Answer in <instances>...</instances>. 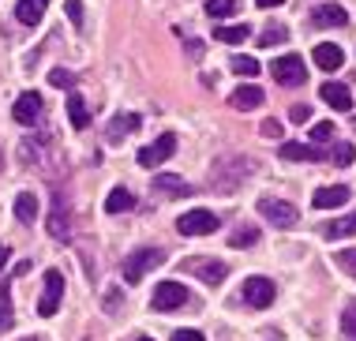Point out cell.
Instances as JSON below:
<instances>
[{
	"mask_svg": "<svg viewBox=\"0 0 356 341\" xmlns=\"http://www.w3.org/2000/svg\"><path fill=\"white\" fill-rule=\"evenodd\" d=\"M154 191L169 195V199H180V195H191L188 180H184V177H172V173H161V177H154Z\"/></svg>",
	"mask_w": 356,
	"mask_h": 341,
	"instance_id": "obj_20",
	"label": "cell"
},
{
	"mask_svg": "<svg viewBox=\"0 0 356 341\" xmlns=\"http://www.w3.org/2000/svg\"><path fill=\"white\" fill-rule=\"evenodd\" d=\"M277 154L285 161H326V150L323 146H312V143H282Z\"/></svg>",
	"mask_w": 356,
	"mask_h": 341,
	"instance_id": "obj_15",
	"label": "cell"
},
{
	"mask_svg": "<svg viewBox=\"0 0 356 341\" xmlns=\"http://www.w3.org/2000/svg\"><path fill=\"white\" fill-rule=\"evenodd\" d=\"M274 292L277 289H274L270 278H248L240 296H244V304H252V308H270L274 304Z\"/></svg>",
	"mask_w": 356,
	"mask_h": 341,
	"instance_id": "obj_10",
	"label": "cell"
},
{
	"mask_svg": "<svg viewBox=\"0 0 356 341\" xmlns=\"http://www.w3.org/2000/svg\"><path fill=\"white\" fill-rule=\"evenodd\" d=\"M319 97L330 105V109H338V113H349L353 109V90L345 83H323L319 86Z\"/></svg>",
	"mask_w": 356,
	"mask_h": 341,
	"instance_id": "obj_13",
	"label": "cell"
},
{
	"mask_svg": "<svg viewBox=\"0 0 356 341\" xmlns=\"http://www.w3.org/2000/svg\"><path fill=\"white\" fill-rule=\"evenodd\" d=\"M15 326V308H12V285H0V334H8V330Z\"/></svg>",
	"mask_w": 356,
	"mask_h": 341,
	"instance_id": "obj_24",
	"label": "cell"
},
{
	"mask_svg": "<svg viewBox=\"0 0 356 341\" xmlns=\"http://www.w3.org/2000/svg\"><path fill=\"white\" fill-rule=\"evenodd\" d=\"M0 169H4V154H0Z\"/></svg>",
	"mask_w": 356,
	"mask_h": 341,
	"instance_id": "obj_43",
	"label": "cell"
},
{
	"mask_svg": "<svg viewBox=\"0 0 356 341\" xmlns=\"http://www.w3.org/2000/svg\"><path fill=\"white\" fill-rule=\"evenodd\" d=\"M229 64H233V72H236V75H244V79L259 75V61H255V56H233Z\"/></svg>",
	"mask_w": 356,
	"mask_h": 341,
	"instance_id": "obj_33",
	"label": "cell"
},
{
	"mask_svg": "<svg viewBox=\"0 0 356 341\" xmlns=\"http://www.w3.org/2000/svg\"><path fill=\"white\" fill-rule=\"evenodd\" d=\"M229 105L240 113H252L263 105V90H259V86H240V90H233V97H229Z\"/></svg>",
	"mask_w": 356,
	"mask_h": 341,
	"instance_id": "obj_19",
	"label": "cell"
},
{
	"mask_svg": "<svg viewBox=\"0 0 356 341\" xmlns=\"http://www.w3.org/2000/svg\"><path fill=\"white\" fill-rule=\"evenodd\" d=\"M139 124H143V120H139L136 113H120V116H113V120H109V132H105V139H109V143H124L131 132L139 128Z\"/></svg>",
	"mask_w": 356,
	"mask_h": 341,
	"instance_id": "obj_17",
	"label": "cell"
},
{
	"mask_svg": "<svg viewBox=\"0 0 356 341\" xmlns=\"http://www.w3.org/2000/svg\"><path fill=\"white\" fill-rule=\"evenodd\" d=\"M285 38H289L285 26H266V31L259 34V42H255V45H259V49H270V45H282Z\"/></svg>",
	"mask_w": 356,
	"mask_h": 341,
	"instance_id": "obj_30",
	"label": "cell"
},
{
	"mask_svg": "<svg viewBox=\"0 0 356 341\" xmlns=\"http://www.w3.org/2000/svg\"><path fill=\"white\" fill-rule=\"evenodd\" d=\"M248 173H252V161L248 158H221L214 169H210V184H214L218 191L233 195V188L248 177Z\"/></svg>",
	"mask_w": 356,
	"mask_h": 341,
	"instance_id": "obj_1",
	"label": "cell"
},
{
	"mask_svg": "<svg viewBox=\"0 0 356 341\" xmlns=\"http://www.w3.org/2000/svg\"><path fill=\"white\" fill-rule=\"evenodd\" d=\"M259 214H263L266 221H274L277 229H293L296 221H300V214H296L293 203H282V199H259Z\"/></svg>",
	"mask_w": 356,
	"mask_h": 341,
	"instance_id": "obj_7",
	"label": "cell"
},
{
	"mask_svg": "<svg viewBox=\"0 0 356 341\" xmlns=\"http://www.w3.org/2000/svg\"><path fill=\"white\" fill-rule=\"evenodd\" d=\"M49 237L53 240L72 237V210H68V203H64L60 191H56V203H53V214H49Z\"/></svg>",
	"mask_w": 356,
	"mask_h": 341,
	"instance_id": "obj_11",
	"label": "cell"
},
{
	"mask_svg": "<svg viewBox=\"0 0 356 341\" xmlns=\"http://www.w3.org/2000/svg\"><path fill=\"white\" fill-rule=\"evenodd\" d=\"M341 334L349 341H356V300H349L345 311H341Z\"/></svg>",
	"mask_w": 356,
	"mask_h": 341,
	"instance_id": "obj_32",
	"label": "cell"
},
{
	"mask_svg": "<svg viewBox=\"0 0 356 341\" xmlns=\"http://www.w3.org/2000/svg\"><path fill=\"white\" fill-rule=\"evenodd\" d=\"M68 19H72V26H83V0H68Z\"/></svg>",
	"mask_w": 356,
	"mask_h": 341,
	"instance_id": "obj_37",
	"label": "cell"
},
{
	"mask_svg": "<svg viewBox=\"0 0 356 341\" xmlns=\"http://www.w3.org/2000/svg\"><path fill=\"white\" fill-rule=\"evenodd\" d=\"M240 8V0H207V15L210 19H225Z\"/></svg>",
	"mask_w": 356,
	"mask_h": 341,
	"instance_id": "obj_29",
	"label": "cell"
},
{
	"mask_svg": "<svg viewBox=\"0 0 356 341\" xmlns=\"http://www.w3.org/2000/svg\"><path fill=\"white\" fill-rule=\"evenodd\" d=\"M330 139H334V124L319 120V124H315V128H312V146H326Z\"/></svg>",
	"mask_w": 356,
	"mask_h": 341,
	"instance_id": "obj_34",
	"label": "cell"
},
{
	"mask_svg": "<svg viewBox=\"0 0 356 341\" xmlns=\"http://www.w3.org/2000/svg\"><path fill=\"white\" fill-rule=\"evenodd\" d=\"M184 274L199 278V281H203V285H210V289H218L221 281H225L229 267H225L221 259H184Z\"/></svg>",
	"mask_w": 356,
	"mask_h": 341,
	"instance_id": "obj_4",
	"label": "cell"
},
{
	"mask_svg": "<svg viewBox=\"0 0 356 341\" xmlns=\"http://www.w3.org/2000/svg\"><path fill=\"white\" fill-rule=\"evenodd\" d=\"M42 94H34V90H26V94H19V102H15V109L12 116L19 124H34V120H42Z\"/></svg>",
	"mask_w": 356,
	"mask_h": 341,
	"instance_id": "obj_12",
	"label": "cell"
},
{
	"mask_svg": "<svg viewBox=\"0 0 356 341\" xmlns=\"http://www.w3.org/2000/svg\"><path fill=\"white\" fill-rule=\"evenodd\" d=\"M4 262H8V248L0 244V270H4Z\"/></svg>",
	"mask_w": 356,
	"mask_h": 341,
	"instance_id": "obj_42",
	"label": "cell"
},
{
	"mask_svg": "<svg viewBox=\"0 0 356 341\" xmlns=\"http://www.w3.org/2000/svg\"><path fill=\"white\" fill-rule=\"evenodd\" d=\"M221 229V218L210 210H188L184 218L177 221V232L180 237H210V232Z\"/></svg>",
	"mask_w": 356,
	"mask_h": 341,
	"instance_id": "obj_3",
	"label": "cell"
},
{
	"mask_svg": "<svg viewBox=\"0 0 356 341\" xmlns=\"http://www.w3.org/2000/svg\"><path fill=\"white\" fill-rule=\"evenodd\" d=\"M259 8H277V4H285V0H255Z\"/></svg>",
	"mask_w": 356,
	"mask_h": 341,
	"instance_id": "obj_41",
	"label": "cell"
},
{
	"mask_svg": "<svg viewBox=\"0 0 356 341\" xmlns=\"http://www.w3.org/2000/svg\"><path fill=\"white\" fill-rule=\"evenodd\" d=\"M172 150H177V135H172V132H161L150 146H143V150L136 154V161L143 165V169H154V165L169 161V158H172Z\"/></svg>",
	"mask_w": 356,
	"mask_h": 341,
	"instance_id": "obj_5",
	"label": "cell"
},
{
	"mask_svg": "<svg viewBox=\"0 0 356 341\" xmlns=\"http://www.w3.org/2000/svg\"><path fill=\"white\" fill-rule=\"evenodd\" d=\"M161 262H165V251H161V248H139V251H131V255L124 259V281H128V285H139V281L147 278L154 267H161Z\"/></svg>",
	"mask_w": 356,
	"mask_h": 341,
	"instance_id": "obj_2",
	"label": "cell"
},
{
	"mask_svg": "<svg viewBox=\"0 0 356 341\" xmlns=\"http://www.w3.org/2000/svg\"><path fill=\"white\" fill-rule=\"evenodd\" d=\"M68 116H72V128H75V132H83L86 124H90V109H86V97H79V94H72V97H68Z\"/></svg>",
	"mask_w": 356,
	"mask_h": 341,
	"instance_id": "obj_25",
	"label": "cell"
},
{
	"mask_svg": "<svg viewBox=\"0 0 356 341\" xmlns=\"http://www.w3.org/2000/svg\"><path fill=\"white\" fill-rule=\"evenodd\" d=\"M248 38H252V26H248V23H236V26H218V31H214V42H225V45L248 42Z\"/></svg>",
	"mask_w": 356,
	"mask_h": 341,
	"instance_id": "obj_26",
	"label": "cell"
},
{
	"mask_svg": "<svg viewBox=\"0 0 356 341\" xmlns=\"http://www.w3.org/2000/svg\"><path fill=\"white\" fill-rule=\"evenodd\" d=\"M45 4H49V0H19V4H15V19H19V23H26V26H38V23H42V15H45Z\"/></svg>",
	"mask_w": 356,
	"mask_h": 341,
	"instance_id": "obj_21",
	"label": "cell"
},
{
	"mask_svg": "<svg viewBox=\"0 0 356 341\" xmlns=\"http://www.w3.org/2000/svg\"><path fill=\"white\" fill-rule=\"evenodd\" d=\"M15 218L23 221V225H34V218H38V199H34V191H19V195H15Z\"/></svg>",
	"mask_w": 356,
	"mask_h": 341,
	"instance_id": "obj_22",
	"label": "cell"
},
{
	"mask_svg": "<svg viewBox=\"0 0 356 341\" xmlns=\"http://www.w3.org/2000/svg\"><path fill=\"white\" fill-rule=\"evenodd\" d=\"M259 132H263L266 139H282V124H277L274 116H270V120H263V128H259Z\"/></svg>",
	"mask_w": 356,
	"mask_h": 341,
	"instance_id": "obj_38",
	"label": "cell"
},
{
	"mask_svg": "<svg viewBox=\"0 0 356 341\" xmlns=\"http://www.w3.org/2000/svg\"><path fill=\"white\" fill-rule=\"evenodd\" d=\"M154 311H172V308H184L188 304V289L180 285V281H161L158 289H154Z\"/></svg>",
	"mask_w": 356,
	"mask_h": 341,
	"instance_id": "obj_9",
	"label": "cell"
},
{
	"mask_svg": "<svg viewBox=\"0 0 356 341\" xmlns=\"http://www.w3.org/2000/svg\"><path fill=\"white\" fill-rule=\"evenodd\" d=\"M49 83L64 90V86H75V75H72V72H64V68H53V72H49Z\"/></svg>",
	"mask_w": 356,
	"mask_h": 341,
	"instance_id": "obj_36",
	"label": "cell"
},
{
	"mask_svg": "<svg viewBox=\"0 0 356 341\" xmlns=\"http://www.w3.org/2000/svg\"><path fill=\"white\" fill-rule=\"evenodd\" d=\"M270 75H274L282 86H304V79H307L304 61H300V56H293V53H289V56H277L274 68H270Z\"/></svg>",
	"mask_w": 356,
	"mask_h": 341,
	"instance_id": "obj_8",
	"label": "cell"
},
{
	"mask_svg": "<svg viewBox=\"0 0 356 341\" xmlns=\"http://www.w3.org/2000/svg\"><path fill=\"white\" fill-rule=\"evenodd\" d=\"M353 232H356V210L345 214V218H338V221H330V225H323L326 240H341V237H353Z\"/></svg>",
	"mask_w": 356,
	"mask_h": 341,
	"instance_id": "obj_23",
	"label": "cell"
},
{
	"mask_svg": "<svg viewBox=\"0 0 356 341\" xmlns=\"http://www.w3.org/2000/svg\"><path fill=\"white\" fill-rule=\"evenodd\" d=\"M229 244H233V248H252V244H259V229H255V225L236 229L233 237H229Z\"/></svg>",
	"mask_w": 356,
	"mask_h": 341,
	"instance_id": "obj_31",
	"label": "cell"
},
{
	"mask_svg": "<svg viewBox=\"0 0 356 341\" xmlns=\"http://www.w3.org/2000/svg\"><path fill=\"white\" fill-rule=\"evenodd\" d=\"M312 203H315V210L345 207V203H349V188H345V184H334V188H319V191L312 195Z\"/></svg>",
	"mask_w": 356,
	"mask_h": 341,
	"instance_id": "obj_16",
	"label": "cell"
},
{
	"mask_svg": "<svg viewBox=\"0 0 356 341\" xmlns=\"http://www.w3.org/2000/svg\"><path fill=\"white\" fill-rule=\"evenodd\" d=\"M345 23H349V12H345L341 4L312 8V26H319V31H326V26H345Z\"/></svg>",
	"mask_w": 356,
	"mask_h": 341,
	"instance_id": "obj_14",
	"label": "cell"
},
{
	"mask_svg": "<svg viewBox=\"0 0 356 341\" xmlns=\"http://www.w3.org/2000/svg\"><path fill=\"white\" fill-rule=\"evenodd\" d=\"M172 341H203V334H199V330H177Z\"/></svg>",
	"mask_w": 356,
	"mask_h": 341,
	"instance_id": "obj_40",
	"label": "cell"
},
{
	"mask_svg": "<svg viewBox=\"0 0 356 341\" xmlns=\"http://www.w3.org/2000/svg\"><path fill=\"white\" fill-rule=\"evenodd\" d=\"M60 296H64V274L60 270H45V292L38 300V315L53 319L56 308H60Z\"/></svg>",
	"mask_w": 356,
	"mask_h": 341,
	"instance_id": "obj_6",
	"label": "cell"
},
{
	"mask_svg": "<svg viewBox=\"0 0 356 341\" xmlns=\"http://www.w3.org/2000/svg\"><path fill=\"white\" fill-rule=\"evenodd\" d=\"M23 341H38V338H23Z\"/></svg>",
	"mask_w": 356,
	"mask_h": 341,
	"instance_id": "obj_44",
	"label": "cell"
},
{
	"mask_svg": "<svg viewBox=\"0 0 356 341\" xmlns=\"http://www.w3.org/2000/svg\"><path fill=\"white\" fill-rule=\"evenodd\" d=\"M312 61L323 68V72H338V68L345 64V53L338 45H330V42H323V45H315V53H312Z\"/></svg>",
	"mask_w": 356,
	"mask_h": 341,
	"instance_id": "obj_18",
	"label": "cell"
},
{
	"mask_svg": "<svg viewBox=\"0 0 356 341\" xmlns=\"http://www.w3.org/2000/svg\"><path fill=\"white\" fill-rule=\"evenodd\" d=\"M353 158H356V150H353V143H338V146H330L326 150V161H334V165H353Z\"/></svg>",
	"mask_w": 356,
	"mask_h": 341,
	"instance_id": "obj_28",
	"label": "cell"
},
{
	"mask_svg": "<svg viewBox=\"0 0 356 341\" xmlns=\"http://www.w3.org/2000/svg\"><path fill=\"white\" fill-rule=\"evenodd\" d=\"M139 341H150V338H139Z\"/></svg>",
	"mask_w": 356,
	"mask_h": 341,
	"instance_id": "obj_45",
	"label": "cell"
},
{
	"mask_svg": "<svg viewBox=\"0 0 356 341\" xmlns=\"http://www.w3.org/2000/svg\"><path fill=\"white\" fill-rule=\"evenodd\" d=\"M136 207V195H131L128 188H113L109 199H105V210L109 214H120V210H131Z\"/></svg>",
	"mask_w": 356,
	"mask_h": 341,
	"instance_id": "obj_27",
	"label": "cell"
},
{
	"mask_svg": "<svg viewBox=\"0 0 356 341\" xmlns=\"http://www.w3.org/2000/svg\"><path fill=\"white\" fill-rule=\"evenodd\" d=\"M289 116H293V120H296V124H304V120H312V105H293V113H289Z\"/></svg>",
	"mask_w": 356,
	"mask_h": 341,
	"instance_id": "obj_39",
	"label": "cell"
},
{
	"mask_svg": "<svg viewBox=\"0 0 356 341\" xmlns=\"http://www.w3.org/2000/svg\"><path fill=\"white\" fill-rule=\"evenodd\" d=\"M338 267H341L349 278H356V248H345V251H338Z\"/></svg>",
	"mask_w": 356,
	"mask_h": 341,
	"instance_id": "obj_35",
	"label": "cell"
}]
</instances>
